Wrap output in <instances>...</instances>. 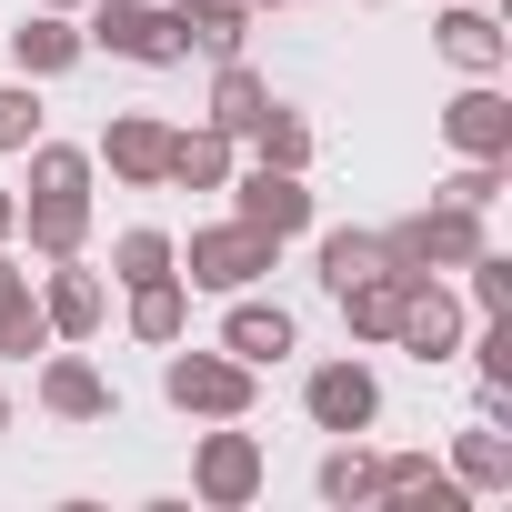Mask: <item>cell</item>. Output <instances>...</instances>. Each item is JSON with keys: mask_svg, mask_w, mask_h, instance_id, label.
Returning <instances> with one entry per match:
<instances>
[{"mask_svg": "<svg viewBox=\"0 0 512 512\" xmlns=\"http://www.w3.org/2000/svg\"><path fill=\"white\" fill-rule=\"evenodd\" d=\"M161 402H171L181 422H251V402H262V372L231 362L221 342H211V352H181V342H171V362H161Z\"/></svg>", "mask_w": 512, "mask_h": 512, "instance_id": "1", "label": "cell"}, {"mask_svg": "<svg viewBox=\"0 0 512 512\" xmlns=\"http://www.w3.org/2000/svg\"><path fill=\"white\" fill-rule=\"evenodd\" d=\"M282 262V241H262V231H251V221H201L191 241H171V272L191 282V292H251V282H262Z\"/></svg>", "mask_w": 512, "mask_h": 512, "instance_id": "2", "label": "cell"}, {"mask_svg": "<svg viewBox=\"0 0 512 512\" xmlns=\"http://www.w3.org/2000/svg\"><path fill=\"white\" fill-rule=\"evenodd\" d=\"M492 231H482V211H462V201H422V211H402L392 231H382V262L392 272H462L472 262V251H482Z\"/></svg>", "mask_w": 512, "mask_h": 512, "instance_id": "3", "label": "cell"}, {"mask_svg": "<svg viewBox=\"0 0 512 512\" xmlns=\"http://www.w3.org/2000/svg\"><path fill=\"white\" fill-rule=\"evenodd\" d=\"M262 482H272V452H262V432L211 422V432L191 442V502H211V512H241V502H262Z\"/></svg>", "mask_w": 512, "mask_h": 512, "instance_id": "4", "label": "cell"}, {"mask_svg": "<svg viewBox=\"0 0 512 512\" xmlns=\"http://www.w3.org/2000/svg\"><path fill=\"white\" fill-rule=\"evenodd\" d=\"M91 51L111 61H141V71H181V11H151V0H91V21H81Z\"/></svg>", "mask_w": 512, "mask_h": 512, "instance_id": "5", "label": "cell"}, {"mask_svg": "<svg viewBox=\"0 0 512 512\" xmlns=\"http://www.w3.org/2000/svg\"><path fill=\"white\" fill-rule=\"evenodd\" d=\"M462 332H472V312H462L452 272H402V312H392V352H412V362H452V352H462Z\"/></svg>", "mask_w": 512, "mask_h": 512, "instance_id": "6", "label": "cell"}, {"mask_svg": "<svg viewBox=\"0 0 512 512\" xmlns=\"http://www.w3.org/2000/svg\"><path fill=\"white\" fill-rule=\"evenodd\" d=\"M302 412H312V432H372L382 422V372L362 362V352H342V362H312L302 372Z\"/></svg>", "mask_w": 512, "mask_h": 512, "instance_id": "7", "label": "cell"}, {"mask_svg": "<svg viewBox=\"0 0 512 512\" xmlns=\"http://www.w3.org/2000/svg\"><path fill=\"white\" fill-rule=\"evenodd\" d=\"M221 191H231V221H251L262 241L312 231V171H272V161H251V171H231Z\"/></svg>", "mask_w": 512, "mask_h": 512, "instance_id": "8", "label": "cell"}, {"mask_svg": "<svg viewBox=\"0 0 512 512\" xmlns=\"http://www.w3.org/2000/svg\"><path fill=\"white\" fill-rule=\"evenodd\" d=\"M41 412H51V422H111L121 392H111V372H101L81 342H51V352H41Z\"/></svg>", "mask_w": 512, "mask_h": 512, "instance_id": "9", "label": "cell"}, {"mask_svg": "<svg viewBox=\"0 0 512 512\" xmlns=\"http://www.w3.org/2000/svg\"><path fill=\"white\" fill-rule=\"evenodd\" d=\"M432 51H442L462 81H502V71H512V31L482 11V0H442V21H432Z\"/></svg>", "mask_w": 512, "mask_h": 512, "instance_id": "10", "label": "cell"}, {"mask_svg": "<svg viewBox=\"0 0 512 512\" xmlns=\"http://www.w3.org/2000/svg\"><path fill=\"white\" fill-rule=\"evenodd\" d=\"M442 141H452L462 161H512V91H502V81H462V91L442 101Z\"/></svg>", "mask_w": 512, "mask_h": 512, "instance_id": "11", "label": "cell"}, {"mask_svg": "<svg viewBox=\"0 0 512 512\" xmlns=\"http://www.w3.org/2000/svg\"><path fill=\"white\" fill-rule=\"evenodd\" d=\"M221 352H231V362H251V372L292 362V352H302V322H292V302H262V292H231V312H221Z\"/></svg>", "mask_w": 512, "mask_h": 512, "instance_id": "12", "label": "cell"}, {"mask_svg": "<svg viewBox=\"0 0 512 512\" xmlns=\"http://www.w3.org/2000/svg\"><path fill=\"white\" fill-rule=\"evenodd\" d=\"M121 191H161V161H171V121L161 111H111V131H101V151H91Z\"/></svg>", "mask_w": 512, "mask_h": 512, "instance_id": "13", "label": "cell"}, {"mask_svg": "<svg viewBox=\"0 0 512 512\" xmlns=\"http://www.w3.org/2000/svg\"><path fill=\"white\" fill-rule=\"evenodd\" d=\"M31 292H41V322H51V342H91V332L111 322V292H101V272H81V251H71V262H51Z\"/></svg>", "mask_w": 512, "mask_h": 512, "instance_id": "14", "label": "cell"}, {"mask_svg": "<svg viewBox=\"0 0 512 512\" xmlns=\"http://www.w3.org/2000/svg\"><path fill=\"white\" fill-rule=\"evenodd\" d=\"M31 262H71V251H91V191H21V231Z\"/></svg>", "mask_w": 512, "mask_h": 512, "instance_id": "15", "label": "cell"}, {"mask_svg": "<svg viewBox=\"0 0 512 512\" xmlns=\"http://www.w3.org/2000/svg\"><path fill=\"white\" fill-rule=\"evenodd\" d=\"M231 171H241V141H231V131H211V121H191V131H171L161 191H221Z\"/></svg>", "mask_w": 512, "mask_h": 512, "instance_id": "16", "label": "cell"}, {"mask_svg": "<svg viewBox=\"0 0 512 512\" xmlns=\"http://www.w3.org/2000/svg\"><path fill=\"white\" fill-rule=\"evenodd\" d=\"M81 31H71V11H31L21 31H11V61H21V81H61V71H81Z\"/></svg>", "mask_w": 512, "mask_h": 512, "instance_id": "17", "label": "cell"}, {"mask_svg": "<svg viewBox=\"0 0 512 512\" xmlns=\"http://www.w3.org/2000/svg\"><path fill=\"white\" fill-rule=\"evenodd\" d=\"M452 482H462L472 502L512 492V432H502V422H472V432H452Z\"/></svg>", "mask_w": 512, "mask_h": 512, "instance_id": "18", "label": "cell"}, {"mask_svg": "<svg viewBox=\"0 0 512 512\" xmlns=\"http://www.w3.org/2000/svg\"><path fill=\"white\" fill-rule=\"evenodd\" d=\"M312 492H322L332 512H362V502H382V452H362V432H342V442L322 452Z\"/></svg>", "mask_w": 512, "mask_h": 512, "instance_id": "19", "label": "cell"}, {"mask_svg": "<svg viewBox=\"0 0 512 512\" xmlns=\"http://www.w3.org/2000/svg\"><path fill=\"white\" fill-rule=\"evenodd\" d=\"M262 111H272V81H262V71H251L241 51H231V61H211V111H201L211 131H231V141H241Z\"/></svg>", "mask_w": 512, "mask_h": 512, "instance_id": "20", "label": "cell"}, {"mask_svg": "<svg viewBox=\"0 0 512 512\" xmlns=\"http://www.w3.org/2000/svg\"><path fill=\"white\" fill-rule=\"evenodd\" d=\"M181 332H191V282H181V272H161V282H131V342L171 352Z\"/></svg>", "mask_w": 512, "mask_h": 512, "instance_id": "21", "label": "cell"}, {"mask_svg": "<svg viewBox=\"0 0 512 512\" xmlns=\"http://www.w3.org/2000/svg\"><path fill=\"white\" fill-rule=\"evenodd\" d=\"M171 11H181V51L201 61H231L251 41V0H171Z\"/></svg>", "mask_w": 512, "mask_h": 512, "instance_id": "22", "label": "cell"}, {"mask_svg": "<svg viewBox=\"0 0 512 512\" xmlns=\"http://www.w3.org/2000/svg\"><path fill=\"white\" fill-rule=\"evenodd\" d=\"M342 332L352 342H392V312H402V272H372V282H342Z\"/></svg>", "mask_w": 512, "mask_h": 512, "instance_id": "23", "label": "cell"}, {"mask_svg": "<svg viewBox=\"0 0 512 512\" xmlns=\"http://www.w3.org/2000/svg\"><path fill=\"white\" fill-rule=\"evenodd\" d=\"M241 141H251V161H272V171H312V121H302L292 101H272Z\"/></svg>", "mask_w": 512, "mask_h": 512, "instance_id": "24", "label": "cell"}, {"mask_svg": "<svg viewBox=\"0 0 512 512\" xmlns=\"http://www.w3.org/2000/svg\"><path fill=\"white\" fill-rule=\"evenodd\" d=\"M312 272H322V292H342V282H372V272H392V262H382V231H322Z\"/></svg>", "mask_w": 512, "mask_h": 512, "instance_id": "25", "label": "cell"}, {"mask_svg": "<svg viewBox=\"0 0 512 512\" xmlns=\"http://www.w3.org/2000/svg\"><path fill=\"white\" fill-rule=\"evenodd\" d=\"M51 352V322H41V292H0V362H41Z\"/></svg>", "mask_w": 512, "mask_h": 512, "instance_id": "26", "label": "cell"}, {"mask_svg": "<svg viewBox=\"0 0 512 512\" xmlns=\"http://www.w3.org/2000/svg\"><path fill=\"white\" fill-rule=\"evenodd\" d=\"M21 161H31V191H91V171H101L81 141H51V131H41Z\"/></svg>", "mask_w": 512, "mask_h": 512, "instance_id": "27", "label": "cell"}, {"mask_svg": "<svg viewBox=\"0 0 512 512\" xmlns=\"http://www.w3.org/2000/svg\"><path fill=\"white\" fill-rule=\"evenodd\" d=\"M171 272V231H151V221H131L121 241H111V282L131 292V282H161Z\"/></svg>", "mask_w": 512, "mask_h": 512, "instance_id": "28", "label": "cell"}, {"mask_svg": "<svg viewBox=\"0 0 512 512\" xmlns=\"http://www.w3.org/2000/svg\"><path fill=\"white\" fill-rule=\"evenodd\" d=\"M462 312L482 322V312H512V251H472V262H462Z\"/></svg>", "mask_w": 512, "mask_h": 512, "instance_id": "29", "label": "cell"}, {"mask_svg": "<svg viewBox=\"0 0 512 512\" xmlns=\"http://www.w3.org/2000/svg\"><path fill=\"white\" fill-rule=\"evenodd\" d=\"M41 141V81H0V161H21Z\"/></svg>", "mask_w": 512, "mask_h": 512, "instance_id": "30", "label": "cell"}, {"mask_svg": "<svg viewBox=\"0 0 512 512\" xmlns=\"http://www.w3.org/2000/svg\"><path fill=\"white\" fill-rule=\"evenodd\" d=\"M512 191V161H462L452 181H442V201H462V211H492Z\"/></svg>", "mask_w": 512, "mask_h": 512, "instance_id": "31", "label": "cell"}, {"mask_svg": "<svg viewBox=\"0 0 512 512\" xmlns=\"http://www.w3.org/2000/svg\"><path fill=\"white\" fill-rule=\"evenodd\" d=\"M21 282H31V262H21L11 241H0V292H21Z\"/></svg>", "mask_w": 512, "mask_h": 512, "instance_id": "32", "label": "cell"}, {"mask_svg": "<svg viewBox=\"0 0 512 512\" xmlns=\"http://www.w3.org/2000/svg\"><path fill=\"white\" fill-rule=\"evenodd\" d=\"M21 231V191H0V241H11Z\"/></svg>", "mask_w": 512, "mask_h": 512, "instance_id": "33", "label": "cell"}, {"mask_svg": "<svg viewBox=\"0 0 512 512\" xmlns=\"http://www.w3.org/2000/svg\"><path fill=\"white\" fill-rule=\"evenodd\" d=\"M41 11H91V0H41Z\"/></svg>", "mask_w": 512, "mask_h": 512, "instance_id": "34", "label": "cell"}, {"mask_svg": "<svg viewBox=\"0 0 512 512\" xmlns=\"http://www.w3.org/2000/svg\"><path fill=\"white\" fill-rule=\"evenodd\" d=\"M0 432H11V392H0Z\"/></svg>", "mask_w": 512, "mask_h": 512, "instance_id": "35", "label": "cell"}, {"mask_svg": "<svg viewBox=\"0 0 512 512\" xmlns=\"http://www.w3.org/2000/svg\"><path fill=\"white\" fill-rule=\"evenodd\" d=\"M282 11H302V0H282ZM312 11H322V0H312Z\"/></svg>", "mask_w": 512, "mask_h": 512, "instance_id": "36", "label": "cell"}, {"mask_svg": "<svg viewBox=\"0 0 512 512\" xmlns=\"http://www.w3.org/2000/svg\"><path fill=\"white\" fill-rule=\"evenodd\" d=\"M372 11H382V0H372Z\"/></svg>", "mask_w": 512, "mask_h": 512, "instance_id": "37", "label": "cell"}]
</instances>
